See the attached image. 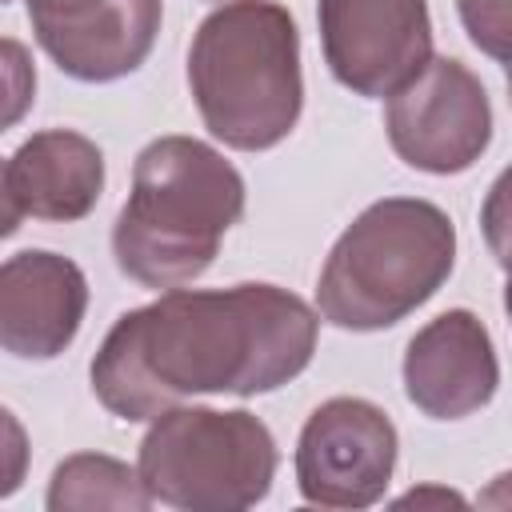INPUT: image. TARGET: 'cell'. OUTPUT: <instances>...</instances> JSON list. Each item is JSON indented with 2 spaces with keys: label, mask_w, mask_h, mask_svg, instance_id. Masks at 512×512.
Returning a JSON list of instances; mask_svg holds the SVG:
<instances>
[{
  "label": "cell",
  "mask_w": 512,
  "mask_h": 512,
  "mask_svg": "<svg viewBox=\"0 0 512 512\" xmlns=\"http://www.w3.org/2000/svg\"><path fill=\"white\" fill-rule=\"evenodd\" d=\"M88 280L56 252L28 248L0 264V348L20 360L60 356L84 320Z\"/></svg>",
  "instance_id": "cell-11"
},
{
  "label": "cell",
  "mask_w": 512,
  "mask_h": 512,
  "mask_svg": "<svg viewBox=\"0 0 512 512\" xmlns=\"http://www.w3.org/2000/svg\"><path fill=\"white\" fill-rule=\"evenodd\" d=\"M0 4H8V0H0Z\"/></svg>",
  "instance_id": "cell-19"
},
{
  "label": "cell",
  "mask_w": 512,
  "mask_h": 512,
  "mask_svg": "<svg viewBox=\"0 0 512 512\" xmlns=\"http://www.w3.org/2000/svg\"><path fill=\"white\" fill-rule=\"evenodd\" d=\"M20 204H16V196H12V188H8V164H0V240H8L16 228H20Z\"/></svg>",
  "instance_id": "cell-17"
},
{
  "label": "cell",
  "mask_w": 512,
  "mask_h": 512,
  "mask_svg": "<svg viewBox=\"0 0 512 512\" xmlns=\"http://www.w3.org/2000/svg\"><path fill=\"white\" fill-rule=\"evenodd\" d=\"M316 328V312L276 284L168 288L112 324L92 360V392L120 420H156L208 392H272L308 368Z\"/></svg>",
  "instance_id": "cell-1"
},
{
  "label": "cell",
  "mask_w": 512,
  "mask_h": 512,
  "mask_svg": "<svg viewBox=\"0 0 512 512\" xmlns=\"http://www.w3.org/2000/svg\"><path fill=\"white\" fill-rule=\"evenodd\" d=\"M160 0H28L40 48L72 80L108 84L136 72L160 32Z\"/></svg>",
  "instance_id": "cell-9"
},
{
  "label": "cell",
  "mask_w": 512,
  "mask_h": 512,
  "mask_svg": "<svg viewBox=\"0 0 512 512\" xmlns=\"http://www.w3.org/2000/svg\"><path fill=\"white\" fill-rule=\"evenodd\" d=\"M460 20L480 52L492 60H508V0H456Z\"/></svg>",
  "instance_id": "cell-15"
},
{
  "label": "cell",
  "mask_w": 512,
  "mask_h": 512,
  "mask_svg": "<svg viewBox=\"0 0 512 512\" xmlns=\"http://www.w3.org/2000/svg\"><path fill=\"white\" fill-rule=\"evenodd\" d=\"M188 84L204 128L236 152L280 144L304 104L300 32L272 0H232L204 16L188 48Z\"/></svg>",
  "instance_id": "cell-3"
},
{
  "label": "cell",
  "mask_w": 512,
  "mask_h": 512,
  "mask_svg": "<svg viewBox=\"0 0 512 512\" xmlns=\"http://www.w3.org/2000/svg\"><path fill=\"white\" fill-rule=\"evenodd\" d=\"M36 100V64L20 40L0 36V132L16 128Z\"/></svg>",
  "instance_id": "cell-14"
},
{
  "label": "cell",
  "mask_w": 512,
  "mask_h": 512,
  "mask_svg": "<svg viewBox=\"0 0 512 512\" xmlns=\"http://www.w3.org/2000/svg\"><path fill=\"white\" fill-rule=\"evenodd\" d=\"M28 432L24 424L0 404V496H12L28 476Z\"/></svg>",
  "instance_id": "cell-16"
},
{
  "label": "cell",
  "mask_w": 512,
  "mask_h": 512,
  "mask_svg": "<svg viewBox=\"0 0 512 512\" xmlns=\"http://www.w3.org/2000/svg\"><path fill=\"white\" fill-rule=\"evenodd\" d=\"M396 504H400V508H408V504H460V496H456V492H444V488H420V492L400 496Z\"/></svg>",
  "instance_id": "cell-18"
},
{
  "label": "cell",
  "mask_w": 512,
  "mask_h": 512,
  "mask_svg": "<svg viewBox=\"0 0 512 512\" xmlns=\"http://www.w3.org/2000/svg\"><path fill=\"white\" fill-rule=\"evenodd\" d=\"M396 468V428L384 408L360 396L324 400L296 444V484L320 508H368Z\"/></svg>",
  "instance_id": "cell-7"
},
{
  "label": "cell",
  "mask_w": 512,
  "mask_h": 512,
  "mask_svg": "<svg viewBox=\"0 0 512 512\" xmlns=\"http://www.w3.org/2000/svg\"><path fill=\"white\" fill-rule=\"evenodd\" d=\"M152 496L144 492L140 476L100 452H80L68 456L48 484V508L52 512H68V508H148Z\"/></svg>",
  "instance_id": "cell-13"
},
{
  "label": "cell",
  "mask_w": 512,
  "mask_h": 512,
  "mask_svg": "<svg viewBox=\"0 0 512 512\" xmlns=\"http://www.w3.org/2000/svg\"><path fill=\"white\" fill-rule=\"evenodd\" d=\"M244 216L240 172L204 140L160 136L132 168L112 252L124 276L144 288H180L212 260L228 228Z\"/></svg>",
  "instance_id": "cell-2"
},
{
  "label": "cell",
  "mask_w": 512,
  "mask_h": 512,
  "mask_svg": "<svg viewBox=\"0 0 512 512\" xmlns=\"http://www.w3.org/2000/svg\"><path fill=\"white\" fill-rule=\"evenodd\" d=\"M456 264V228L432 200L388 196L368 204L332 244L316 308L348 332L400 324L448 280Z\"/></svg>",
  "instance_id": "cell-4"
},
{
  "label": "cell",
  "mask_w": 512,
  "mask_h": 512,
  "mask_svg": "<svg viewBox=\"0 0 512 512\" xmlns=\"http://www.w3.org/2000/svg\"><path fill=\"white\" fill-rule=\"evenodd\" d=\"M332 76L356 96H392L432 56L428 0H320Z\"/></svg>",
  "instance_id": "cell-8"
},
{
  "label": "cell",
  "mask_w": 512,
  "mask_h": 512,
  "mask_svg": "<svg viewBox=\"0 0 512 512\" xmlns=\"http://www.w3.org/2000/svg\"><path fill=\"white\" fill-rule=\"evenodd\" d=\"M384 128L392 152L420 172H464L492 140V104L476 72L452 56L428 64L388 96Z\"/></svg>",
  "instance_id": "cell-6"
},
{
  "label": "cell",
  "mask_w": 512,
  "mask_h": 512,
  "mask_svg": "<svg viewBox=\"0 0 512 512\" xmlns=\"http://www.w3.org/2000/svg\"><path fill=\"white\" fill-rule=\"evenodd\" d=\"M500 384L492 336L468 308L428 320L404 352V392L432 420H464L480 412Z\"/></svg>",
  "instance_id": "cell-10"
},
{
  "label": "cell",
  "mask_w": 512,
  "mask_h": 512,
  "mask_svg": "<svg viewBox=\"0 0 512 512\" xmlns=\"http://www.w3.org/2000/svg\"><path fill=\"white\" fill-rule=\"evenodd\" d=\"M136 476L160 504L188 512H236L268 496L276 440L252 412L168 408L140 440Z\"/></svg>",
  "instance_id": "cell-5"
},
{
  "label": "cell",
  "mask_w": 512,
  "mask_h": 512,
  "mask_svg": "<svg viewBox=\"0 0 512 512\" xmlns=\"http://www.w3.org/2000/svg\"><path fill=\"white\" fill-rule=\"evenodd\" d=\"M8 188L24 216L64 224L84 220L104 192V156L88 136L48 128L12 152Z\"/></svg>",
  "instance_id": "cell-12"
}]
</instances>
